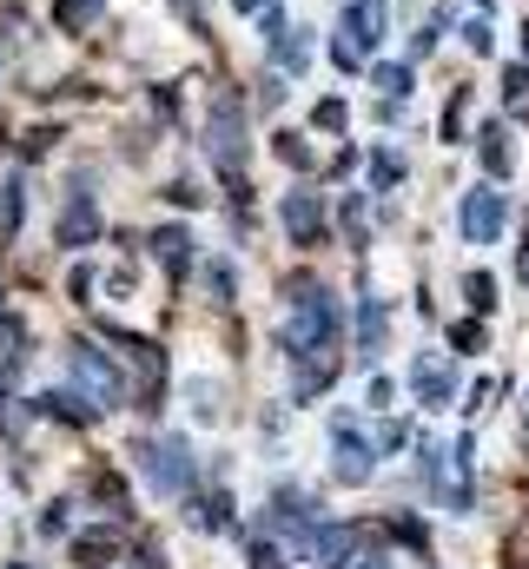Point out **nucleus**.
Listing matches in <instances>:
<instances>
[{"instance_id": "15", "label": "nucleus", "mask_w": 529, "mask_h": 569, "mask_svg": "<svg viewBox=\"0 0 529 569\" xmlns=\"http://www.w3.org/2000/svg\"><path fill=\"white\" fill-rule=\"evenodd\" d=\"M378 351H385V305L358 298V365H371Z\"/></svg>"}, {"instance_id": "27", "label": "nucleus", "mask_w": 529, "mask_h": 569, "mask_svg": "<svg viewBox=\"0 0 529 569\" xmlns=\"http://www.w3.org/2000/svg\"><path fill=\"white\" fill-rule=\"evenodd\" d=\"M371 179H378V192H391L397 179H403V159H397V152H378V159H371Z\"/></svg>"}, {"instance_id": "11", "label": "nucleus", "mask_w": 529, "mask_h": 569, "mask_svg": "<svg viewBox=\"0 0 529 569\" xmlns=\"http://www.w3.org/2000/svg\"><path fill=\"white\" fill-rule=\"evenodd\" d=\"M93 239H100V206H93V192H73L60 212V246H93Z\"/></svg>"}, {"instance_id": "8", "label": "nucleus", "mask_w": 529, "mask_h": 569, "mask_svg": "<svg viewBox=\"0 0 529 569\" xmlns=\"http://www.w3.org/2000/svg\"><path fill=\"white\" fill-rule=\"evenodd\" d=\"M371 470H378L371 443L338 418V430H331V477H338V483H371Z\"/></svg>"}, {"instance_id": "14", "label": "nucleus", "mask_w": 529, "mask_h": 569, "mask_svg": "<svg viewBox=\"0 0 529 569\" xmlns=\"http://www.w3.org/2000/svg\"><path fill=\"white\" fill-rule=\"evenodd\" d=\"M120 550H127V537H120V530H87V537L73 543L80 569H113V563H120Z\"/></svg>"}, {"instance_id": "23", "label": "nucleus", "mask_w": 529, "mask_h": 569, "mask_svg": "<svg viewBox=\"0 0 529 569\" xmlns=\"http://www.w3.org/2000/svg\"><path fill=\"white\" fill-rule=\"evenodd\" d=\"M463 291H470V305H477V311H497V279H490V272H470Z\"/></svg>"}, {"instance_id": "20", "label": "nucleus", "mask_w": 529, "mask_h": 569, "mask_svg": "<svg viewBox=\"0 0 529 569\" xmlns=\"http://www.w3.org/2000/svg\"><path fill=\"white\" fill-rule=\"evenodd\" d=\"M271 53H278V67H285V73H305V60H311L305 27H298V33H291V27H278V33H271Z\"/></svg>"}, {"instance_id": "16", "label": "nucleus", "mask_w": 529, "mask_h": 569, "mask_svg": "<svg viewBox=\"0 0 529 569\" xmlns=\"http://www.w3.org/2000/svg\"><path fill=\"white\" fill-rule=\"evenodd\" d=\"M47 418H60V425H93L100 418V405L93 398H73V391H47V398H33Z\"/></svg>"}, {"instance_id": "5", "label": "nucleus", "mask_w": 529, "mask_h": 569, "mask_svg": "<svg viewBox=\"0 0 529 569\" xmlns=\"http://www.w3.org/2000/svg\"><path fill=\"white\" fill-rule=\"evenodd\" d=\"M67 365H73V385H80L100 411L127 398V385H120V371L107 365V351H100V345H67Z\"/></svg>"}, {"instance_id": "13", "label": "nucleus", "mask_w": 529, "mask_h": 569, "mask_svg": "<svg viewBox=\"0 0 529 569\" xmlns=\"http://www.w3.org/2000/svg\"><path fill=\"white\" fill-rule=\"evenodd\" d=\"M410 385H417V398H423L430 411H443V405L457 398V378H450L437 358H417V365H410Z\"/></svg>"}, {"instance_id": "7", "label": "nucleus", "mask_w": 529, "mask_h": 569, "mask_svg": "<svg viewBox=\"0 0 529 569\" xmlns=\"http://www.w3.org/2000/svg\"><path fill=\"white\" fill-rule=\"evenodd\" d=\"M291 358H298V365H291V398H298V405H311V398L338 378V365H345L338 345H311V351H291Z\"/></svg>"}, {"instance_id": "41", "label": "nucleus", "mask_w": 529, "mask_h": 569, "mask_svg": "<svg viewBox=\"0 0 529 569\" xmlns=\"http://www.w3.org/2000/svg\"><path fill=\"white\" fill-rule=\"evenodd\" d=\"M358 569H391V563H378V557H371V563H358Z\"/></svg>"}, {"instance_id": "31", "label": "nucleus", "mask_w": 529, "mask_h": 569, "mask_svg": "<svg viewBox=\"0 0 529 569\" xmlns=\"http://www.w3.org/2000/svg\"><path fill=\"white\" fill-rule=\"evenodd\" d=\"M278 159H285V166H311V146L298 140V133H285V140H278Z\"/></svg>"}, {"instance_id": "40", "label": "nucleus", "mask_w": 529, "mask_h": 569, "mask_svg": "<svg viewBox=\"0 0 529 569\" xmlns=\"http://www.w3.org/2000/svg\"><path fill=\"white\" fill-rule=\"evenodd\" d=\"M517 279H523V284H529V246H523V259H517Z\"/></svg>"}, {"instance_id": "4", "label": "nucleus", "mask_w": 529, "mask_h": 569, "mask_svg": "<svg viewBox=\"0 0 529 569\" xmlns=\"http://www.w3.org/2000/svg\"><path fill=\"white\" fill-rule=\"evenodd\" d=\"M139 470L159 497H179L192 483V443L186 437H166V443H139Z\"/></svg>"}, {"instance_id": "9", "label": "nucleus", "mask_w": 529, "mask_h": 569, "mask_svg": "<svg viewBox=\"0 0 529 569\" xmlns=\"http://www.w3.org/2000/svg\"><path fill=\"white\" fill-rule=\"evenodd\" d=\"M305 543H311V563H325V569H358V530H345V523H318Z\"/></svg>"}, {"instance_id": "10", "label": "nucleus", "mask_w": 529, "mask_h": 569, "mask_svg": "<svg viewBox=\"0 0 529 569\" xmlns=\"http://www.w3.org/2000/svg\"><path fill=\"white\" fill-rule=\"evenodd\" d=\"M285 232L298 239V246H318V232H325V206H318V192H285Z\"/></svg>"}, {"instance_id": "39", "label": "nucleus", "mask_w": 529, "mask_h": 569, "mask_svg": "<svg viewBox=\"0 0 529 569\" xmlns=\"http://www.w3.org/2000/svg\"><path fill=\"white\" fill-rule=\"evenodd\" d=\"M232 7H239V13H264V7H271V0H232Z\"/></svg>"}, {"instance_id": "2", "label": "nucleus", "mask_w": 529, "mask_h": 569, "mask_svg": "<svg viewBox=\"0 0 529 569\" xmlns=\"http://www.w3.org/2000/svg\"><path fill=\"white\" fill-rule=\"evenodd\" d=\"M430 463V483H437V503L443 510H477V483H470V437H457V443H443V450H430L423 457Z\"/></svg>"}, {"instance_id": "35", "label": "nucleus", "mask_w": 529, "mask_h": 569, "mask_svg": "<svg viewBox=\"0 0 529 569\" xmlns=\"http://www.w3.org/2000/svg\"><path fill=\"white\" fill-rule=\"evenodd\" d=\"M206 284H212V298H219V305L232 298V272H226V266H206Z\"/></svg>"}, {"instance_id": "43", "label": "nucleus", "mask_w": 529, "mask_h": 569, "mask_svg": "<svg viewBox=\"0 0 529 569\" xmlns=\"http://www.w3.org/2000/svg\"><path fill=\"white\" fill-rule=\"evenodd\" d=\"M523 425H529V398H523Z\"/></svg>"}, {"instance_id": "44", "label": "nucleus", "mask_w": 529, "mask_h": 569, "mask_svg": "<svg viewBox=\"0 0 529 569\" xmlns=\"http://www.w3.org/2000/svg\"><path fill=\"white\" fill-rule=\"evenodd\" d=\"M7 569H27V563H7Z\"/></svg>"}, {"instance_id": "17", "label": "nucleus", "mask_w": 529, "mask_h": 569, "mask_svg": "<svg viewBox=\"0 0 529 569\" xmlns=\"http://www.w3.org/2000/svg\"><path fill=\"white\" fill-rule=\"evenodd\" d=\"M152 259H159L166 272H186V266H192V239H186L179 226H159V232H152Z\"/></svg>"}, {"instance_id": "6", "label": "nucleus", "mask_w": 529, "mask_h": 569, "mask_svg": "<svg viewBox=\"0 0 529 569\" xmlns=\"http://www.w3.org/2000/svg\"><path fill=\"white\" fill-rule=\"evenodd\" d=\"M503 219H510V199H503L497 186H477V192H463V206H457V232H463L470 246H490V239L503 232Z\"/></svg>"}, {"instance_id": "32", "label": "nucleus", "mask_w": 529, "mask_h": 569, "mask_svg": "<svg viewBox=\"0 0 529 569\" xmlns=\"http://www.w3.org/2000/svg\"><path fill=\"white\" fill-rule=\"evenodd\" d=\"M0 345H7V351H20V345H27V325H20L13 311H0Z\"/></svg>"}, {"instance_id": "33", "label": "nucleus", "mask_w": 529, "mask_h": 569, "mask_svg": "<svg viewBox=\"0 0 529 569\" xmlns=\"http://www.w3.org/2000/svg\"><path fill=\"white\" fill-rule=\"evenodd\" d=\"M60 140V133H53V127H33V133H27V140H20V152H27V159H40V152H47V146Z\"/></svg>"}, {"instance_id": "22", "label": "nucleus", "mask_w": 529, "mask_h": 569, "mask_svg": "<svg viewBox=\"0 0 529 569\" xmlns=\"http://www.w3.org/2000/svg\"><path fill=\"white\" fill-rule=\"evenodd\" d=\"M100 7H107V0H60V13H53V20H60L67 33H80V27H87V20H93Z\"/></svg>"}, {"instance_id": "30", "label": "nucleus", "mask_w": 529, "mask_h": 569, "mask_svg": "<svg viewBox=\"0 0 529 569\" xmlns=\"http://www.w3.org/2000/svg\"><path fill=\"white\" fill-rule=\"evenodd\" d=\"M246 557H252V569H285V557H278L264 537H252V543H246Z\"/></svg>"}, {"instance_id": "21", "label": "nucleus", "mask_w": 529, "mask_h": 569, "mask_svg": "<svg viewBox=\"0 0 529 569\" xmlns=\"http://www.w3.org/2000/svg\"><path fill=\"white\" fill-rule=\"evenodd\" d=\"M20 219H27V186H20V179H7V186H0V239H13V232H20Z\"/></svg>"}, {"instance_id": "37", "label": "nucleus", "mask_w": 529, "mask_h": 569, "mask_svg": "<svg viewBox=\"0 0 529 569\" xmlns=\"http://www.w3.org/2000/svg\"><path fill=\"white\" fill-rule=\"evenodd\" d=\"M40 530H47V537H60V530H67V503H53V510L40 517Z\"/></svg>"}, {"instance_id": "26", "label": "nucleus", "mask_w": 529, "mask_h": 569, "mask_svg": "<svg viewBox=\"0 0 529 569\" xmlns=\"http://www.w3.org/2000/svg\"><path fill=\"white\" fill-rule=\"evenodd\" d=\"M371 80H378V87H385L391 100H410V67H378Z\"/></svg>"}, {"instance_id": "12", "label": "nucleus", "mask_w": 529, "mask_h": 569, "mask_svg": "<svg viewBox=\"0 0 529 569\" xmlns=\"http://www.w3.org/2000/svg\"><path fill=\"white\" fill-rule=\"evenodd\" d=\"M345 40L371 53L385 40V0H345Z\"/></svg>"}, {"instance_id": "29", "label": "nucleus", "mask_w": 529, "mask_h": 569, "mask_svg": "<svg viewBox=\"0 0 529 569\" xmlns=\"http://www.w3.org/2000/svg\"><path fill=\"white\" fill-rule=\"evenodd\" d=\"M463 47H470V53H490V47H497L490 20H470V27H463Z\"/></svg>"}, {"instance_id": "28", "label": "nucleus", "mask_w": 529, "mask_h": 569, "mask_svg": "<svg viewBox=\"0 0 529 569\" xmlns=\"http://www.w3.org/2000/svg\"><path fill=\"white\" fill-rule=\"evenodd\" d=\"M450 345H457L463 358H470V351H483V325H477V318H463V325L450 331Z\"/></svg>"}, {"instance_id": "18", "label": "nucleus", "mask_w": 529, "mask_h": 569, "mask_svg": "<svg viewBox=\"0 0 529 569\" xmlns=\"http://www.w3.org/2000/svg\"><path fill=\"white\" fill-rule=\"evenodd\" d=\"M186 517H192L199 530H232V497H226V490H212V497H192V503H186Z\"/></svg>"}, {"instance_id": "42", "label": "nucleus", "mask_w": 529, "mask_h": 569, "mask_svg": "<svg viewBox=\"0 0 529 569\" xmlns=\"http://www.w3.org/2000/svg\"><path fill=\"white\" fill-rule=\"evenodd\" d=\"M523 53H529V27H523Z\"/></svg>"}, {"instance_id": "34", "label": "nucleus", "mask_w": 529, "mask_h": 569, "mask_svg": "<svg viewBox=\"0 0 529 569\" xmlns=\"http://www.w3.org/2000/svg\"><path fill=\"white\" fill-rule=\"evenodd\" d=\"M331 60H338L345 73H358V67H365V47H351V40H338V47H331Z\"/></svg>"}, {"instance_id": "38", "label": "nucleus", "mask_w": 529, "mask_h": 569, "mask_svg": "<svg viewBox=\"0 0 529 569\" xmlns=\"http://www.w3.org/2000/svg\"><path fill=\"white\" fill-rule=\"evenodd\" d=\"M378 443H385V450H403V443H410V430H403V425H385V430H378Z\"/></svg>"}, {"instance_id": "1", "label": "nucleus", "mask_w": 529, "mask_h": 569, "mask_svg": "<svg viewBox=\"0 0 529 569\" xmlns=\"http://www.w3.org/2000/svg\"><path fill=\"white\" fill-rule=\"evenodd\" d=\"M338 318H345V311H338V298H331V291H325V284H298V291H291V318H285V345H291V351H311V345H338Z\"/></svg>"}, {"instance_id": "19", "label": "nucleus", "mask_w": 529, "mask_h": 569, "mask_svg": "<svg viewBox=\"0 0 529 569\" xmlns=\"http://www.w3.org/2000/svg\"><path fill=\"white\" fill-rule=\"evenodd\" d=\"M477 152H483V172H490V179H510V166H517V159H510V133H503V127H483V133H477Z\"/></svg>"}, {"instance_id": "3", "label": "nucleus", "mask_w": 529, "mask_h": 569, "mask_svg": "<svg viewBox=\"0 0 529 569\" xmlns=\"http://www.w3.org/2000/svg\"><path fill=\"white\" fill-rule=\"evenodd\" d=\"M239 120H246V113H239V100L226 93V100L212 107V127H206V159H212L232 186H246V179H239V172H246V133H239Z\"/></svg>"}, {"instance_id": "25", "label": "nucleus", "mask_w": 529, "mask_h": 569, "mask_svg": "<svg viewBox=\"0 0 529 569\" xmlns=\"http://www.w3.org/2000/svg\"><path fill=\"white\" fill-rule=\"evenodd\" d=\"M391 537H397V543H410L417 557L430 550V537H423V523H417V517H391Z\"/></svg>"}, {"instance_id": "36", "label": "nucleus", "mask_w": 529, "mask_h": 569, "mask_svg": "<svg viewBox=\"0 0 529 569\" xmlns=\"http://www.w3.org/2000/svg\"><path fill=\"white\" fill-rule=\"evenodd\" d=\"M503 93H510V100H523V93H529V67H510V73H503Z\"/></svg>"}, {"instance_id": "24", "label": "nucleus", "mask_w": 529, "mask_h": 569, "mask_svg": "<svg viewBox=\"0 0 529 569\" xmlns=\"http://www.w3.org/2000/svg\"><path fill=\"white\" fill-rule=\"evenodd\" d=\"M345 120H351V113H345V100H318V107H311V127H318V133H338Z\"/></svg>"}]
</instances>
